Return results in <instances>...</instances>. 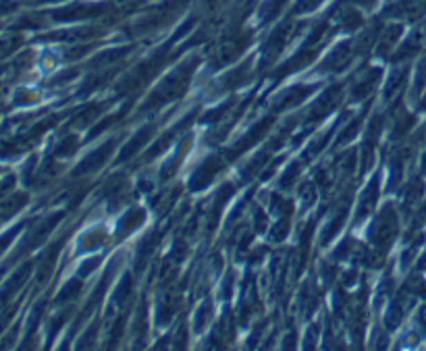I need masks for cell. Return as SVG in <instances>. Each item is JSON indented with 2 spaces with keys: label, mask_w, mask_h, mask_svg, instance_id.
I'll use <instances>...</instances> for the list:
<instances>
[{
  "label": "cell",
  "mask_w": 426,
  "mask_h": 351,
  "mask_svg": "<svg viewBox=\"0 0 426 351\" xmlns=\"http://www.w3.org/2000/svg\"><path fill=\"white\" fill-rule=\"evenodd\" d=\"M150 137V129H142L129 144H127V148L123 150V154H121V158H129L131 154H136L142 146H144V142Z\"/></svg>",
  "instance_id": "obj_2"
},
{
  "label": "cell",
  "mask_w": 426,
  "mask_h": 351,
  "mask_svg": "<svg viewBox=\"0 0 426 351\" xmlns=\"http://www.w3.org/2000/svg\"><path fill=\"white\" fill-rule=\"evenodd\" d=\"M111 146L113 144H106V146H102L98 152H94V154H90L88 158H86V162L80 167V171L77 173H88V171H92V169H96V167H100L104 160H106V156L111 154Z\"/></svg>",
  "instance_id": "obj_1"
}]
</instances>
